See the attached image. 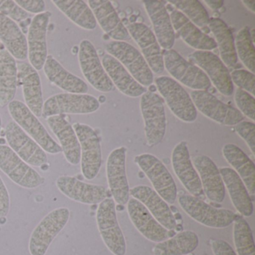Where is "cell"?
<instances>
[{"mask_svg":"<svg viewBox=\"0 0 255 255\" xmlns=\"http://www.w3.org/2000/svg\"><path fill=\"white\" fill-rule=\"evenodd\" d=\"M101 107L98 98L87 94L62 93L53 95L43 106L44 119L63 114L86 115L95 113Z\"/></svg>","mask_w":255,"mask_h":255,"instance_id":"cell-10","label":"cell"},{"mask_svg":"<svg viewBox=\"0 0 255 255\" xmlns=\"http://www.w3.org/2000/svg\"><path fill=\"white\" fill-rule=\"evenodd\" d=\"M199 245L198 234L192 231H183L171 238L158 243L153 247L154 255H187Z\"/></svg>","mask_w":255,"mask_h":255,"instance_id":"cell-37","label":"cell"},{"mask_svg":"<svg viewBox=\"0 0 255 255\" xmlns=\"http://www.w3.org/2000/svg\"><path fill=\"white\" fill-rule=\"evenodd\" d=\"M219 48L221 60L227 68H234L238 62L234 35L228 25L219 18H211L208 24Z\"/></svg>","mask_w":255,"mask_h":255,"instance_id":"cell-36","label":"cell"},{"mask_svg":"<svg viewBox=\"0 0 255 255\" xmlns=\"http://www.w3.org/2000/svg\"><path fill=\"white\" fill-rule=\"evenodd\" d=\"M206 4L211 8L212 10H217L222 8L224 5L223 0H205Z\"/></svg>","mask_w":255,"mask_h":255,"instance_id":"cell-49","label":"cell"},{"mask_svg":"<svg viewBox=\"0 0 255 255\" xmlns=\"http://www.w3.org/2000/svg\"><path fill=\"white\" fill-rule=\"evenodd\" d=\"M164 68L176 81L193 91H207L211 83L205 73L196 65L186 61L176 50H165Z\"/></svg>","mask_w":255,"mask_h":255,"instance_id":"cell-9","label":"cell"},{"mask_svg":"<svg viewBox=\"0 0 255 255\" xmlns=\"http://www.w3.org/2000/svg\"><path fill=\"white\" fill-rule=\"evenodd\" d=\"M43 69L49 81L66 93L87 94L89 92L86 82L67 71L51 55L47 56Z\"/></svg>","mask_w":255,"mask_h":255,"instance_id":"cell-32","label":"cell"},{"mask_svg":"<svg viewBox=\"0 0 255 255\" xmlns=\"http://www.w3.org/2000/svg\"><path fill=\"white\" fill-rule=\"evenodd\" d=\"M140 110L144 124V134L149 147L163 140L166 132V115L163 100L157 94L146 92L140 100Z\"/></svg>","mask_w":255,"mask_h":255,"instance_id":"cell-4","label":"cell"},{"mask_svg":"<svg viewBox=\"0 0 255 255\" xmlns=\"http://www.w3.org/2000/svg\"><path fill=\"white\" fill-rule=\"evenodd\" d=\"M190 97L197 111L216 123L235 126L244 121L245 116L237 109L224 104L207 91H192Z\"/></svg>","mask_w":255,"mask_h":255,"instance_id":"cell-13","label":"cell"},{"mask_svg":"<svg viewBox=\"0 0 255 255\" xmlns=\"http://www.w3.org/2000/svg\"><path fill=\"white\" fill-rule=\"evenodd\" d=\"M15 2L26 12L38 14L45 11V2L43 0H17Z\"/></svg>","mask_w":255,"mask_h":255,"instance_id":"cell-46","label":"cell"},{"mask_svg":"<svg viewBox=\"0 0 255 255\" xmlns=\"http://www.w3.org/2000/svg\"><path fill=\"white\" fill-rule=\"evenodd\" d=\"M96 220L101 238L109 250L114 255H126V240L118 220L114 200L107 198L99 204Z\"/></svg>","mask_w":255,"mask_h":255,"instance_id":"cell-6","label":"cell"},{"mask_svg":"<svg viewBox=\"0 0 255 255\" xmlns=\"http://www.w3.org/2000/svg\"><path fill=\"white\" fill-rule=\"evenodd\" d=\"M171 164L174 174L187 192L193 196H201L204 193L201 180L192 163L186 141H180L173 149Z\"/></svg>","mask_w":255,"mask_h":255,"instance_id":"cell-19","label":"cell"},{"mask_svg":"<svg viewBox=\"0 0 255 255\" xmlns=\"http://www.w3.org/2000/svg\"><path fill=\"white\" fill-rule=\"evenodd\" d=\"M222 154L232 169L240 176L249 195H255V165L253 161L238 146L231 143L223 146Z\"/></svg>","mask_w":255,"mask_h":255,"instance_id":"cell-33","label":"cell"},{"mask_svg":"<svg viewBox=\"0 0 255 255\" xmlns=\"http://www.w3.org/2000/svg\"><path fill=\"white\" fill-rule=\"evenodd\" d=\"M5 138L8 146L28 165L41 167L47 163L46 152L14 121L5 128Z\"/></svg>","mask_w":255,"mask_h":255,"instance_id":"cell-16","label":"cell"},{"mask_svg":"<svg viewBox=\"0 0 255 255\" xmlns=\"http://www.w3.org/2000/svg\"><path fill=\"white\" fill-rule=\"evenodd\" d=\"M51 13L44 11L32 18L28 32L27 50L29 64L41 71L47 56V32Z\"/></svg>","mask_w":255,"mask_h":255,"instance_id":"cell-18","label":"cell"},{"mask_svg":"<svg viewBox=\"0 0 255 255\" xmlns=\"http://www.w3.org/2000/svg\"><path fill=\"white\" fill-rule=\"evenodd\" d=\"M142 2L159 46L165 50H171L175 41V32L165 4L159 0H144Z\"/></svg>","mask_w":255,"mask_h":255,"instance_id":"cell-25","label":"cell"},{"mask_svg":"<svg viewBox=\"0 0 255 255\" xmlns=\"http://www.w3.org/2000/svg\"><path fill=\"white\" fill-rule=\"evenodd\" d=\"M53 3L71 21L86 30H94L97 20L92 9L82 0H55Z\"/></svg>","mask_w":255,"mask_h":255,"instance_id":"cell-38","label":"cell"},{"mask_svg":"<svg viewBox=\"0 0 255 255\" xmlns=\"http://www.w3.org/2000/svg\"><path fill=\"white\" fill-rule=\"evenodd\" d=\"M250 36L251 39H252V42L255 44V28H252V29H250Z\"/></svg>","mask_w":255,"mask_h":255,"instance_id":"cell-51","label":"cell"},{"mask_svg":"<svg viewBox=\"0 0 255 255\" xmlns=\"http://www.w3.org/2000/svg\"><path fill=\"white\" fill-rule=\"evenodd\" d=\"M155 83L161 98L177 119L186 123L196 121L198 111L190 95L178 82L171 77L162 76L157 77Z\"/></svg>","mask_w":255,"mask_h":255,"instance_id":"cell-1","label":"cell"},{"mask_svg":"<svg viewBox=\"0 0 255 255\" xmlns=\"http://www.w3.org/2000/svg\"><path fill=\"white\" fill-rule=\"evenodd\" d=\"M134 162L149 179L153 189L166 201L174 204L177 199V187L168 168L154 155L141 153L134 158Z\"/></svg>","mask_w":255,"mask_h":255,"instance_id":"cell-5","label":"cell"},{"mask_svg":"<svg viewBox=\"0 0 255 255\" xmlns=\"http://www.w3.org/2000/svg\"><path fill=\"white\" fill-rule=\"evenodd\" d=\"M0 170L14 183L26 189H35L44 182L39 173L5 144H0Z\"/></svg>","mask_w":255,"mask_h":255,"instance_id":"cell-12","label":"cell"},{"mask_svg":"<svg viewBox=\"0 0 255 255\" xmlns=\"http://www.w3.org/2000/svg\"><path fill=\"white\" fill-rule=\"evenodd\" d=\"M236 52L237 58L247 68L248 71L255 74V49L250 36V29L249 26H243L236 35Z\"/></svg>","mask_w":255,"mask_h":255,"instance_id":"cell-41","label":"cell"},{"mask_svg":"<svg viewBox=\"0 0 255 255\" xmlns=\"http://www.w3.org/2000/svg\"><path fill=\"white\" fill-rule=\"evenodd\" d=\"M70 210L59 207L49 213L35 227L29 239L31 255H45L52 242L68 224Z\"/></svg>","mask_w":255,"mask_h":255,"instance_id":"cell-8","label":"cell"},{"mask_svg":"<svg viewBox=\"0 0 255 255\" xmlns=\"http://www.w3.org/2000/svg\"><path fill=\"white\" fill-rule=\"evenodd\" d=\"M8 110L13 121L36 141L44 151L50 154L62 152L61 146L52 138L44 125L26 104L21 101H12L8 104Z\"/></svg>","mask_w":255,"mask_h":255,"instance_id":"cell-2","label":"cell"},{"mask_svg":"<svg viewBox=\"0 0 255 255\" xmlns=\"http://www.w3.org/2000/svg\"><path fill=\"white\" fill-rule=\"evenodd\" d=\"M127 204L129 219L143 237L156 243L168 239L169 231L162 226L140 201L129 198Z\"/></svg>","mask_w":255,"mask_h":255,"instance_id":"cell-24","label":"cell"},{"mask_svg":"<svg viewBox=\"0 0 255 255\" xmlns=\"http://www.w3.org/2000/svg\"><path fill=\"white\" fill-rule=\"evenodd\" d=\"M90 7L101 29L114 41H125L129 32L116 12L114 6L108 0H89Z\"/></svg>","mask_w":255,"mask_h":255,"instance_id":"cell-28","label":"cell"},{"mask_svg":"<svg viewBox=\"0 0 255 255\" xmlns=\"http://www.w3.org/2000/svg\"><path fill=\"white\" fill-rule=\"evenodd\" d=\"M56 186L64 195L82 204H101L108 197L105 186L85 183L71 176L59 177L56 180Z\"/></svg>","mask_w":255,"mask_h":255,"instance_id":"cell-20","label":"cell"},{"mask_svg":"<svg viewBox=\"0 0 255 255\" xmlns=\"http://www.w3.org/2000/svg\"><path fill=\"white\" fill-rule=\"evenodd\" d=\"M178 203L189 217L208 228H227L234 222L237 216L231 210L216 208L193 195L183 194L179 197Z\"/></svg>","mask_w":255,"mask_h":255,"instance_id":"cell-3","label":"cell"},{"mask_svg":"<svg viewBox=\"0 0 255 255\" xmlns=\"http://www.w3.org/2000/svg\"><path fill=\"white\" fill-rule=\"evenodd\" d=\"M169 15L174 32L189 47L201 51H211L217 47L213 38L201 32L199 28L178 10L172 8Z\"/></svg>","mask_w":255,"mask_h":255,"instance_id":"cell-26","label":"cell"},{"mask_svg":"<svg viewBox=\"0 0 255 255\" xmlns=\"http://www.w3.org/2000/svg\"><path fill=\"white\" fill-rule=\"evenodd\" d=\"M211 249L214 255H237L231 245L223 240H213Z\"/></svg>","mask_w":255,"mask_h":255,"instance_id":"cell-48","label":"cell"},{"mask_svg":"<svg viewBox=\"0 0 255 255\" xmlns=\"http://www.w3.org/2000/svg\"><path fill=\"white\" fill-rule=\"evenodd\" d=\"M234 101L237 110L244 116L255 122V97L240 89H237L234 94Z\"/></svg>","mask_w":255,"mask_h":255,"instance_id":"cell-42","label":"cell"},{"mask_svg":"<svg viewBox=\"0 0 255 255\" xmlns=\"http://www.w3.org/2000/svg\"><path fill=\"white\" fill-rule=\"evenodd\" d=\"M0 40L7 51L17 60L28 57L27 40L14 20L0 13Z\"/></svg>","mask_w":255,"mask_h":255,"instance_id":"cell-34","label":"cell"},{"mask_svg":"<svg viewBox=\"0 0 255 255\" xmlns=\"http://www.w3.org/2000/svg\"><path fill=\"white\" fill-rule=\"evenodd\" d=\"M47 122L52 132L60 142L65 159L71 165H78L80 162L81 150L72 125L62 115L47 118Z\"/></svg>","mask_w":255,"mask_h":255,"instance_id":"cell-29","label":"cell"},{"mask_svg":"<svg viewBox=\"0 0 255 255\" xmlns=\"http://www.w3.org/2000/svg\"><path fill=\"white\" fill-rule=\"evenodd\" d=\"M242 3L249 10V11H252V13L255 14V1H242Z\"/></svg>","mask_w":255,"mask_h":255,"instance_id":"cell-50","label":"cell"},{"mask_svg":"<svg viewBox=\"0 0 255 255\" xmlns=\"http://www.w3.org/2000/svg\"><path fill=\"white\" fill-rule=\"evenodd\" d=\"M17 82L15 59L7 50H0V107H4L14 101Z\"/></svg>","mask_w":255,"mask_h":255,"instance_id":"cell-35","label":"cell"},{"mask_svg":"<svg viewBox=\"0 0 255 255\" xmlns=\"http://www.w3.org/2000/svg\"><path fill=\"white\" fill-rule=\"evenodd\" d=\"M231 81L238 89L244 90L252 96L255 95V76L248 70H234L231 74Z\"/></svg>","mask_w":255,"mask_h":255,"instance_id":"cell-43","label":"cell"},{"mask_svg":"<svg viewBox=\"0 0 255 255\" xmlns=\"http://www.w3.org/2000/svg\"><path fill=\"white\" fill-rule=\"evenodd\" d=\"M129 195L141 203L158 222L168 231L177 226V221L168 203L150 186L138 185L131 188Z\"/></svg>","mask_w":255,"mask_h":255,"instance_id":"cell-21","label":"cell"},{"mask_svg":"<svg viewBox=\"0 0 255 255\" xmlns=\"http://www.w3.org/2000/svg\"><path fill=\"white\" fill-rule=\"evenodd\" d=\"M127 29L141 50L152 72L162 74L165 70L163 57L160 46L151 29L141 23H132Z\"/></svg>","mask_w":255,"mask_h":255,"instance_id":"cell-22","label":"cell"},{"mask_svg":"<svg viewBox=\"0 0 255 255\" xmlns=\"http://www.w3.org/2000/svg\"><path fill=\"white\" fill-rule=\"evenodd\" d=\"M78 57L82 73L94 89L104 93L114 89V85L104 70L95 46L89 40L80 42Z\"/></svg>","mask_w":255,"mask_h":255,"instance_id":"cell-14","label":"cell"},{"mask_svg":"<svg viewBox=\"0 0 255 255\" xmlns=\"http://www.w3.org/2000/svg\"><path fill=\"white\" fill-rule=\"evenodd\" d=\"M10 197L8 189L0 177V218L5 217L9 213Z\"/></svg>","mask_w":255,"mask_h":255,"instance_id":"cell-47","label":"cell"},{"mask_svg":"<svg viewBox=\"0 0 255 255\" xmlns=\"http://www.w3.org/2000/svg\"><path fill=\"white\" fill-rule=\"evenodd\" d=\"M192 162L199 175L203 192L207 198L213 202H223L225 187L216 163L206 155L194 156Z\"/></svg>","mask_w":255,"mask_h":255,"instance_id":"cell-23","label":"cell"},{"mask_svg":"<svg viewBox=\"0 0 255 255\" xmlns=\"http://www.w3.org/2000/svg\"><path fill=\"white\" fill-rule=\"evenodd\" d=\"M233 227V237L237 255H255L253 233L247 221L236 216Z\"/></svg>","mask_w":255,"mask_h":255,"instance_id":"cell-39","label":"cell"},{"mask_svg":"<svg viewBox=\"0 0 255 255\" xmlns=\"http://www.w3.org/2000/svg\"><path fill=\"white\" fill-rule=\"evenodd\" d=\"M105 49L141 86L147 87L153 83V73L141 52L135 47L125 41H112L106 44Z\"/></svg>","mask_w":255,"mask_h":255,"instance_id":"cell-7","label":"cell"},{"mask_svg":"<svg viewBox=\"0 0 255 255\" xmlns=\"http://www.w3.org/2000/svg\"><path fill=\"white\" fill-rule=\"evenodd\" d=\"M127 148L118 147L109 155L107 161V177L115 202L126 205L129 200V186L126 171Z\"/></svg>","mask_w":255,"mask_h":255,"instance_id":"cell-17","label":"cell"},{"mask_svg":"<svg viewBox=\"0 0 255 255\" xmlns=\"http://www.w3.org/2000/svg\"><path fill=\"white\" fill-rule=\"evenodd\" d=\"M103 67L112 83L122 94L129 98H138L147 92L126 68L113 56L105 54L101 61Z\"/></svg>","mask_w":255,"mask_h":255,"instance_id":"cell-30","label":"cell"},{"mask_svg":"<svg viewBox=\"0 0 255 255\" xmlns=\"http://www.w3.org/2000/svg\"><path fill=\"white\" fill-rule=\"evenodd\" d=\"M235 130L246 141L247 145L250 148L252 154H255V125L254 122H240L235 125Z\"/></svg>","mask_w":255,"mask_h":255,"instance_id":"cell-45","label":"cell"},{"mask_svg":"<svg viewBox=\"0 0 255 255\" xmlns=\"http://www.w3.org/2000/svg\"><path fill=\"white\" fill-rule=\"evenodd\" d=\"M219 169L237 211L244 217L252 216L254 213L253 201L240 176L229 167H222Z\"/></svg>","mask_w":255,"mask_h":255,"instance_id":"cell-31","label":"cell"},{"mask_svg":"<svg viewBox=\"0 0 255 255\" xmlns=\"http://www.w3.org/2000/svg\"><path fill=\"white\" fill-rule=\"evenodd\" d=\"M81 150V171L85 178L92 180L99 174L102 165L101 141L93 128L85 124L73 125Z\"/></svg>","mask_w":255,"mask_h":255,"instance_id":"cell-11","label":"cell"},{"mask_svg":"<svg viewBox=\"0 0 255 255\" xmlns=\"http://www.w3.org/2000/svg\"><path fill=\"white\" fill-rule=\"evenodd\" d=\"M17 77L22 86L25 104L37 118L41 117L44 101L38 71L28 62H20L17 65Z\"/></svg>","mask_w":255,"mask_h":255,"instance_id":"cell-27","label":"cell"},{"mask_svg":"<svg viewBox=\"0 0 255 255\" xmlns=\"http://www.w3.org/2000/svg\"><path fill=\"white\" fill-rule=\"evenodd\" d=\"M168 2L197 27L208 26L210 20L208 12L198 0H170Z\"/></svg>","mask_w":255,"mask_h":255,"instance_id":"cell-40","label":"cell"},{"mask_svg":"<svg viewBox=\"0 0 255 255\" xmlns=\"http://www.w3.org/2000/svg\"><path fill=\"white\" fill-rule=\"evenodd\" d=\"M191 63L201 68L210 83L222 95L230 97L234 94V87L231 74L220 58L210 51L196 50L188 56Z\"/></svg>","mask_w":255,"mask_h":255,"instance_id":"cell-15","label":"cell"},{"mask_svg":"<svg viewBox=\"0 0 255 255\" xmlns=\"http://www.w3.org/2000/svg\"><path fill=\"white\" fill-rule=\"evenodd\" d=\"M0 13L14 22H22L29 17V14L20 8L15 1L0 0Z\"/></svg>","mask_w":255,"mask_h":255,"instance_id":"cell-44","label":"cell"},{"mask_svg":"<svg viewBox=\"0 0 255 255\" xmlns=\"http://www.w3.org/2000/svg\"><path fill=\"white\" fill-rule=\"evenodd\" d=\"M1 128H2V119H1V116H0V132H1Z\"/></svg>","mask_w":255,"mask_h":255,"instance_id":"cell-52","label":"cell"}]
</instances>
